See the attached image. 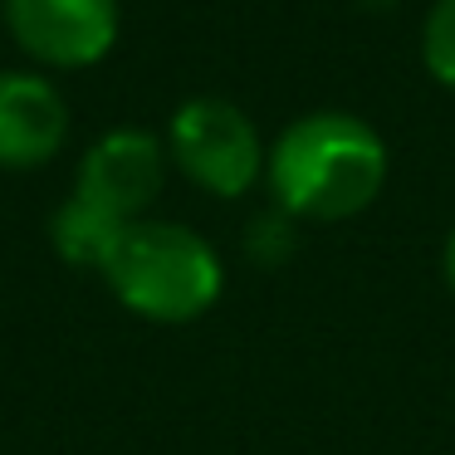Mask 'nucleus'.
<instances>
[{"label":"nucleus","mask_w":455,"mask_h":455,"mask_svg":"<svg viewBox=\"0 0 455 455\" xmlns=\"http://www.w3.org/2000/svg\"><path fill=\"white\" fill-rule=\"evenodd\" d=\"M167 157L196 191L216 201H235L265 177V138L240 103L201 93L187 99L167 123Z\"/></svg>","instance_id":"obj_3"},{"label":"nucleus","mask_w":455,"mask_h":455,"mask_svg":"<svg viewBox=\"0 0 455 455\" xmlns=\"http://www.w3.org/2000/svg\"><path fill=\"white\" fill-rule=\"evenodd\" d=\"M103 279L128 314L148 323H191L211 314L226 289L216 245L177 220H132L113 245Z\"/></svg>","instance_id":"obj_2"},{"label":"nucleus","mask_w":455,"mask_h":455,"mask_svg":"<svg viewBox=\"0 0 455 455\" xmlns=\"http://www.w3.org/2000/svg\"><path fill=\"white\" fill-rule=\"evenodd\" d=\"M387 142L372 123L338 108L294 118L265 157V181L289 220H353L387 187Z\"/></svg>","instance_id":"obj_1"},{"label":"nucleus","mask_w":455,"mask_h":455,"mask_svg":"<svg viewBox=\"0 0 455 455\" xmlns=\"http://www.w3.org/2000/svg\"><path fill=\"white\" fill-rule=\"evenodd\" d=\"M421 64L441 89L455 93V0H435L421 25Z\"/></svg>","instance_id":"obj_8"},{"label":"nucleus","mask_w":455,"mask_h":455,"mask_svg":"<svg viewBox=\"0 0 455 455\" xmlns=\"http://www.w3.org/2000/svg\"><path fill=\"white\" fill-rule=\"evenodd\" d=\"M69 142V103L40 69H0V167L30 172Z\"/></svg>","instance_id":"obj_6"},{"label":"nucleus","mask_w":455,"mask_h":455,"mask_svg":"<svg viewBox=\"0 0 455 455\" xmlns=\"http://www.w3.org/2000/svg\"><path fill=\"white\" fill-rule=\"evenodd\" d=\"M123 226H128V220H113L108 211L89 206L84 196L69 191V196L60 201V211L50 216V240H54V250H60L64 265L103 275V265H108L113 245H118V235H123Z\"/></svg>","instance_id":"obj_7"},{"label":"nucleus","mask_w":455,"mask_h":455,"mask_svg":"<svg viewBox=\"0 0 455 455\" xmlns=\"http://www.w3.org/2000/svg\"><path fill=\"white\" fill-rule=\"evenodd\" d=\"M11 40L44 69H89L118 44V0H0Z\"/></svg>","instance_id":"obj_5"},{"label":"nucleus","mask_w":455,"mask_h":455,"mask_svg":"<svg viewBox=\"0 0 455 455\" xmlns=\"http://www.w3.org/2000/svg\"><path fill=\"white\" fill-rule=\"evenodd\" d=\"M167 138L148 128H113L93 138L74 172V196L108 211L113 220H142L167 187Z\"/></svg>","instance_id":"obj_4"},{"label":"nucleus","mask_w":455,"mask_h":455,"mask_svg":"<svg viewBox=\"0 0 455 455\" xmlns=\"http://www.w3.org/2000/svg\"><path fill=\"white\" fill-rule=\"evenodd\" d=\"M245 245H250V255H255V259L279 265V259H284V250L294 245V235H289V216H284V211H275V216H259L255 226H250Z\"/></svg>","instance_id":"obj_9"},{"label":"nucleus","mask_w":455,"mask_h":455,"mask_svg":"<svg viewBox=\"0 0 455 455\" xmlns=\"http://www.w3.org/2000/svg\"><path fill=\"white\" fill-rule=\"evenodd\" d=\"M441 265H445V284H451V294H455V230L445 235V255H441Z\"/></svg>","instance_id":"obj_10"}]
</instances>
